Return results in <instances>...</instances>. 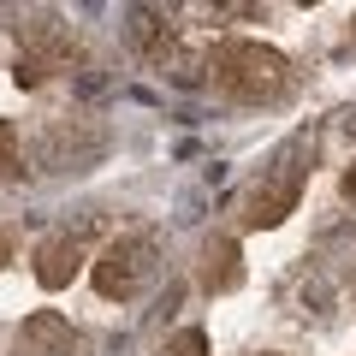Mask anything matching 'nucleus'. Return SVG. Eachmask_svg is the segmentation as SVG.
Returning a JSON list of instances; mask_svg holds the SVG:
<instances>
[{"label":"nucleus","mask_w":356,"mask_h":356,"mask_svg":"<svg viewBox=\"0 0 356 356\" xmlns=\"http://www.w3.org/2000/svg\"><path fill=\"white\" fill-rule=\"evenodd\" d=\"M208 77L226 102H243V107H273L291 95V65H285L280 48L267 42H250V36H232L208 54Z\"/></svg>","instance_id":"f257e3e1"},{"label":"nucleus","mask_w":356,"mask_h":356,"mask_svg":"<svg viewBox=\"0 0 356 356\" xmlns=\"http://www.w3.org/2000/svg\"><path fill=\"white\" fill-rule=\"evenodd\" d=\"M309 161H315V143L291 137L280 154H273V166L250 184V196H243V208H238V226L243 232H273L285 214H297L303 184H309Z\"/></svg>","instance_id":"f03ea898"},{"label":"nucleus","mask_w":356,"mask_h":356,"mask_svg":"<svg viewBox=\"0 0 356 356\" xmlns=\"http://www.w3.org/2000/svg\"><path fill=\"white\" fill-rule=\"evenodd\" d=\"M154 273H161V243H154V232H119V238L95 255V291H102L107 303L143 297Z\"/></svg>","instance_id":"7ed1b4c3"},{"label":"nucleus","mask_w":356,"mask_h":356,"mask_svg":"<svg viewBox=\"0 0 356 356\" xmlns=\"http://www.w3.org/2000/svg\"><path fill=\"white\" fill-rule=\"evenodd\" d=\"M83 60V48H77V36L60 24V18H48V13H36L24 24V54H18V65H13V77H18V89H36V83H48L54 72H72V65Z\"/></svg>","instance_id":"20e7f679"},{"label":"nucleus","mask_w":356,"mask_h":356,"mask_svg":"<svg viewBox=\"0 0 356 356\" xmlns=\"http://www.w3.org/2000/svg\"><path fill=\"white\" fill-rule=\"evenodd\" d=\"M83 255H89V232L83 226H65L54 238L36 243V285L42 291H65V285L83 273Z\"/></svg>","instance_id":"39448f33"},{"label":"nucleus","mask_w":356,"mask_h":356,"mask_svg":"<svg viewBox=\"0 0 356 356\" xmlns=\"http://www.w3.org/2000/svg\"><path fill=\"white\" fill-rule=\"evenodd\" d=\"M77 350H83V332L54 309H36L18 327V356H77Z\"/></svg>","instance_id":"423d86ee"},{"label":"nucleus","mask_w":356,"mask_h":356,"mask_svg":"<svg viewBox=\"0 0 356 356\" xmlns=\"http://www.w3.org/2000/svg\"><path fill=\"white\" fill-rule=\"evenodd\" d=\"M238 280H243V255H238V243H232V238H208L202 255H196V285H202L208 297H226Z\"/></svg>","instance_id":"0eeeda50"},{"label":"nucleus","mask_w":356,"mask_h":356,"mask_svg":"<svg viewBox=\"0 0 356 356\" xmlns=\"http://www.w3.org/2000/svg\"><path fill=\"white\" fill-rule=\"evenodd\" d=\"M131 42H137V54L149 65H166V54H172V42H178L172 13H161V6H137V13H131Z\"/></svg>","instance_id":"6e6552de"},{"label":"nucleus","mask_w":356,"mask_h":356,"mask_svg":"<svg viewBox=\"0 0 356 356\" xmlns=\"http://www.w3.org/2000/svg\"><path fill=\"white\" fill-rule=\"evenodd\" d=\"M161 356H208V332H202V327H184V332H172V339L161 344Z\"/></svg>","instance_id":"1a4fd4ad"},{"label":"nucleus","mask_w":356,"mask_h":356,"mask_svg":"<svg viewBox=\"0 0 356 356\" xmlns=\"http://www.w3.org/2000/svg\"><path fill=\"white\" fill-rule=\"evenodd\" d=\"M0 172H24V154H18V137L6 119H0Z\"/></svg>","instance_id":"9d476101"},{"label":"nucleus","mask_w":356,"mask_h":356,"mask_svg":"<svg viewBox=\"0 0 356 356\" xmlns=\"http://www.w3.org/2000/svg\"><path fill=\"white\" fill-rule=\"evenodd\" d=\"M13 250H18V243H13V232H0V267L13 261Z\"/></svg>","instance_id":"9b49d317"},{"label":"nucleus","mask_w":356,"mask_h":356,"mask_svg":"<svg viewBox=\"0 0 356 356\" xmlns=\"http://www.w3.org/2000/svg\"><path fill=\"white\" fill-rule=\"evenodd\" d=\"M344 196H356V166H350V172H344Z\"/></svg>","instance_id":"f8f14e48"},{"label":"nucleus","mask_w":356,"mask_h":356,"mask_svg":"<svg viewBox=\"0 0 356 356\" xmlns=\"http://www.w3.org/2000/svg\"><path fill=\"white\" fill-rule=\"evenodd\" d=\"M350 48H356V18H350Z\"/></svg>","instance_id":"ddd939ff"},{"label":"nucleus","mask_w":356,"mask_h":356,"mask_svg":"<svg viewBox=\"0 0 356 356\" xmlns=\"http://www.w3.org/2000/svg\"><path fill=\"white\" fill-rule=\"evenodd\" d=\"M350 297H356V273H350Z\"/></svg>","instance_id":"4468645a"},{"label":"nucleus","mask_w":356,"mask_h":356,"mask_svg":"<svg viewBox=\"0 0 356 356\" xmlns=\"http://www.w3.org/2000/svg\"><path fill=\"white\" fill-rule=\"evenodd\" d=\"M261 356H280V350H261Z\"/></svg>","instance_id":"2eb2a0df"}]
</instances>
